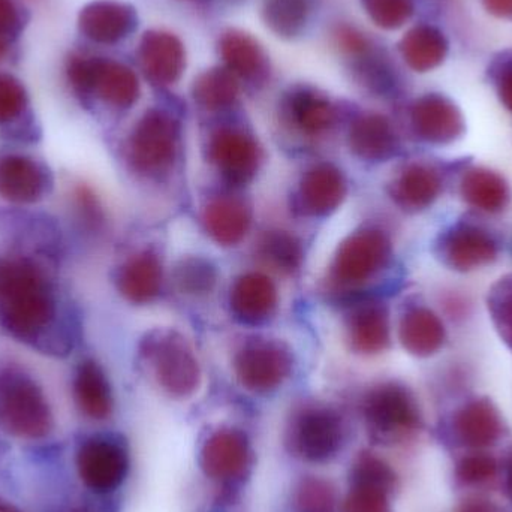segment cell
Instances as JSON below:
<instances>
[{"label":"cell","instance_id":"1","mask_svg":"<svg viewBox=\"0 0 512 512\" xmlns=\"http://www.w3.org/2000/svg\"><path fill=\"white\" fill-rule=\"evenodd\" d=\"M56 318V301L33 262L0 258V322L23 342H35Z\"/></svg>","mask_w":512,"mask_h":512},{"label":"cell","instance_id":"2","mask_svg":"<svg viewBox=\"0 0 512 512\" xmlns=\"http://www.w3.org/2000/svg\"><path fill=\"white\" fill-rule=\"evenodd\" d=\"M0 426L20 439L45 438L53 429L47 397L29 376L18 372L0 375Z\"/></svg>","mask_w":512,"mask_h":512},{"label":"cell","instance_id":"3","mask_svg":"<svg viewBox=\"0 0 512 512\" xmlns=\"http://www.w3.org/2000/svg\"><path fill=\"white\" fill-rule=\"evenodd\" d=\"M286 450L307 463L331 462L345 445V426L333 409L307 406L292 415L285 430Z\"/></svg>","mask_w":512,"mask_h":512},{"label":"cell","instance_id":"4","mask_svg":"<svg viewBox=\"0 0 512 512\" xmlns=\"http://www.w3.org/2000/svg\"><path fill=\"white\" fill-rule=\"evenodd\" d=\"M367 430L375 441L394 444L418 429L420 415L414 400L399 388L375 391L364 406Z\"/></svg>","mask_w":512,"mask_h":512},{"label":"cell","instance_id":"5","mask_svg":"<svg viewBox=\"0 0 512 512\" xmlns=\"http://www.w3.org/2000/svg\"><path fill=\"white\" fill-rule=\"evenodd\" d=\"M254 453L245 433L221 429L209 436L200 453L204 475L216 483H242L251 472Z\"/></svg>","mask_w":512,"mask_h":512},{"label":"cell","instance_id":"6","mask_svg":"<svg viewBox=\"0 0 512 512\" xmlns=\"http://www.w3.org/2000/svg\"><path fill=\"white\" fill-rule=\"evenodd\" d=\"M77 469L81 481L92 492H114L128 475V451L111 438L87 439L78 450Z\"/></svg>","mask_w":512,"mask_h":512},{"label":"cell","instance_id":"7","mask_svg":"<svg viewBox=\"0 0 512 512\" xmlns=\"http://www.w3.org/2000/svg\"><path fill=\"white\" fill-rule=\"evenodd\" d=\"M50 185L44 165L21 155L0 158V197L17 204L41 200Z\"/></svg>","mask_w":512,"mask_h":512},{"label":"cell","instance_id":"8","mask_svg":"<svg viewBox=\"0 0 512 512\" xmlns=\"http://www.w3.org/2000/svg\"><path fill=\"white\" fill-rule=\"evenodd\" d=\"M134 9L113 0H98L81 9L78 27L81 33L99 44H113L128 36L135 27Z\"/></svg>","mask_w":512,"mask_h":512},{"label":"cell","instance_id":"9","mask_svg":"<svg viewBox=\"0 0 512 512\" xmlns=\"http://www.w3.org/2000/svg\"><path fill=\"white\" fill-rule=\"evenodd\" d=\"M86 92H96L99 98L116 107H128L138 96V81L134 72L111 60L87 57Z\"/></svg>","mask_w":512,"mask_h":512},{"label":"cell","instance_id":"10","mask_svg":"<svg viewBox=\"0 0 512 512\" xmlns=\"http://www.w3.org/2000/svg\"><path fill=\"white\" fill-rule=\"evenodd\" d=\"M141 65L153 81L176 80L182 72L183 50L174 36L167 33H147L141 42Z\"/></svg>","mask_w":512,"mask_h":512},{"label":"cell","instance_id":"11","mask_svg":"<svg viewBox=\"0 0 512 512\" xmlns=\"http://www.w3.org/2000/svg\"><path fill=\"white\" fill-rule=\"evenodd\" d=\"M75 402L86 417L105 420L113 411L110 385L101 367L95 361H84L74 381Z\"/></svg>","mask_w":512,"mask_h":512},{"label":"cell","instance_id":"12","mask_svg":"<svg viewBox=\"0 0 512 512\" xmlns=\"http://www.w3.org/2000/svg\"><path fill=\"white\" fill-rule=\"evenodd\" d=\"M454 432L459 441L468 447H489L501 438L502 423L492 405L475 402L457 415Z\"/></svg>","mask_w":512,"mask_h":512},{"label":"cell","instance_id":"13","mask_svg":"<svg viewBox=\"0 0 512 512\" xmlns=\"http://www.w3.org/2000/svg\"><path fill=\"white\" fill-rule=\"evenodd\" d=\"M447 50V39L435 27H415L402 41V53L406 62L411 68L421 72L441 65Z\"/></svg>","mask_w":512,"mask_h":512},{"label":"cell","instance_id":"14","mask_svg":"<svg viewBox=\"0 0 512 512\" xmlns=\"http://www.w3.org/2000/svg\"><path fill=\"white\" fill-rule=\"evenodd\" d=\"M415 120L427 135L450 138L462 126L459 111L441 96H427L415 108Z\"/></svg>","mask_w":512,"mask_h":512},{"label":"cell","instance_id":"15","mask_svg":"<svg viewBox=\"0 0 512 512\" xmlns=\"http://www.w3.org/2000/svg\"><path fill=\"white\" fill-rule=\"evenodd\" d=\"M292 507L295 512H337L336 489L324 478H303L295 487Z\"/></svg>","mask_w":512,"mask_h":512},{"label":"cell","instance_id":"16","mask_svg":"<svg viewBox=\"0 0 512 512\" xmlns=\"http://www.w3.org/2000/svg\"><path fill=\"white\" fill-rule=\"evenodd\" d=\"M391 490L376 484L351 481V489L343 499L342 512H391Z\"/></svg>","mask_w":512,"mask_h":512},{"label":"cell","instance_id":"17","mask_svg":"<svg viewBox=\"0 0 512 512\" xmlns=\"http://www.w3.org/2000/svg\"><path fill=\"white\" fill-rule=\"evenodd\" d=\"M222 53L231 68L245 75L254 74L262 63L258 45L245 35H228L222 42Z\"/></svg>","mask_w":512,"mask_h":512},{"label":"cell","instance_id":"18","mask_svg":"<svg viewBox=\"0 0 512 512\" xmlns=\"http://www.w3.org/2000/svg\"><path fill=\"white\" fill-rule=\"evenodd\" d=\"M267 21L276 32L294 35L306 20L304 0H268Z\"/></svg>","mask_w":512,"mask_h":512},{"label":"cell","instance_id":"19","mask_svg":"<svg viewBox=\"0 0 512 512\" xmlns=\"http://www.w3.org/2000/svg\"><path fill=\"white\" fill-rule=\"evenodd\" d=\"M27 107V93L20 80L0 74V125L14 122Z\"/></svg>","mask_w":512,"mask_h":512},{"label":"cell","instance_id":"20","mask_svg":"<svg viewBox=\"0 0 512 512\" xmlns=\"http://www.w3.org/2000/svg\"><path fill=\"white\" fill-rule=\"evenodd\" d=\"M367 9L379 26L396 29L412 14L411 0H366Z\"/></svg>","mask_w":512,"mask_h":512},{"label":"cell","instance_id":"21","mask_svg":"<svg viewBox=\"0 0 512 512\" xmlns=\"http://www.w3.org/2000/svg\"><path fill=\"white\" fill-rule=\"evenodd\" d=\"M496 471H498V465L493 457L487 454H472L460 460L456 474L463 484H483L493 480Z\"/></svg>","mask_w":512,"mask_h":512},{"label":"cell","instance_id":"22","mask_svg":"<svg viewBox=\"0 0 512 512\" xmlns=\"http://www.w3.org/2000/svg\"><path fill=\"white\" fill-rule=\"evenodd\" d=\"M21 27L23 23L15 0H0V60L8 53Z\"/></svg>","mask_w":512,"mask_h":512},{"label":"cell","instance_id":"23","mask_svg":"<svg viewBox=\"0 0 512 512\" xmlns=\"http://www.w3.org/2000/svg\"><path fill=\"white\" fill-rule=\"evenodd\" d=\"M501 96L512 110V62L505 63L501 72Z\"/></svg>","mask_w":512,"mask_h":512},{"label":"cell","instance_id":"24","mask_svg":"<svg viewBox=\"0 0 512 512\" xmlns=\"http://www.w3.org/2000/svg\"><path fill=\"white\" fill-rule=\"evenodd\" d=\"M457 512H499V510L495 505L490 504L489 501H483V499H469V501H465L460 505L459 511Z\"/></svg>","mask_w":512,"mask_h":512},{"label":"cell","instance_id":"25","mask_svg":"<svg viewBox=\"0 0 512 512\" xmlns=\"http://www.w3.org/2000/svg\"><path fill=\"white\" fill-rule=\"evenodd\" d=\"M484 5L489 12L498 17H511L512 15V0H484Z\"/></svg>","mask_w":512,"mask_h":512},{"label":"cell","instance_id":"26","mask_svg":"<svg viewBox=\"0 0 512 512\" xmlns=\"http://www.w3.org/2000/svg\"><path fill=\"white\" fill-rule=\"evenodd\" d=\"M0 512H20L17 508L12 505L6 504V502L0 501Z\"/></svg>","mask_w":512,"mask_h":512},{"label":"cell","instance_id":"27","mask_svg":"<svg viewBox=\"0 0 512 512\" xmlns=\"http://www.w3.org/2000/svg\"><path fill=\"white\" fill-rule=\"evenodd\" d=\"M508 489H510L511 498H512V466L510 469V475H508Z\"/></svg>","mask_w":512,"mask_h":512}]
</instances>
